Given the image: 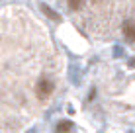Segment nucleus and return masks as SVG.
Listing matches in <instances>:
<instances>
[{
    "mask_svg": "<svg viewBox=\"0 0 135 133\" xmlns=\"http://www.w3.org/2000/svg\"><path fill=\"white\" fill-rule=\"evenodd\" d=\"M73 131V121L71 120H61L57 123V133H71Z\"/></svg>",
    "mask_w": 135,
    "mask_h": 133,
    "instance_id": "5",
    "label": "nucleus"
},
{
    "mask_svg": "<svg viewBox=\"0 0 135 133\" xmlns=\"http://www.w3.org/2000/svg\"><path fill=\"white\" fill-rule=\"evenodd\" d=\"M122 31H123V37H125V41H127V43H135V20L123 22Z\"/></svg>",
    "mask_w": 135,
    "mask_h": 133,
    "instance_id": "2",
    "label": "nucleus"
},
{
    "mask_svg": "<svg viewBox=\"0 0 135 133\" xmlns=\"http://www.w3.org/2000/svg\"><path fill=\"white\" fill-rule=\"evenodd\" d=\"M65 4H67V8L71 12H80L82 8H84V4H86V0H65Z\"/></svg>",
    "mask_w": 135,
    "mask_h": 133,
    "instance_id": "4",
    "label": "nucleus"
},
{
    "mask_svg": "<svg viewBox=\"0 0 135 133\" xmlns=\"http://www.w3.org/2000/svg\"><path fill=\"white\" fill-rule=\"evenodd\" d=\"M39 8H41V12H43L45 16L49 18V20L57 22V24H59V22H61V16H59V14L55 12V10H53V8H51V6H47V4H39Z\"/></svg>",
    "mask_w": 135,
    "mask_h": 133,
    "instance_id": "3",
    "label": "nucleus"
},
{
    "mask_svg": "<svg viewBox=\"0 0 135 133\" xmlns=\"http://www.w3.org/2000/svg\"><path fill=\"white\" fill-rule=\"evenodd\" d=\"M127 65H129V67H135V57H133V59H131V61H129V63H127Z\"/></svg>",
    "mask_w": 135,
    "mask_h": 133,
    "instance_id": "6",
    "label": "nucleus"
},
{
    "mask_svg": "<svg viewBox=\"0 0 135 133\" xmlns=\"http://www.w3.org/2000/svg\"><path fill=\"white\" fill-rule=\"evenodd\" d=\"M53 90H55V82L49 76H41L35 82V98L39 102H47L51 98V94H53Z\"/></svg>",
    "mask_w": 135,
    "mask_h": 133,
    "instance_id": "1",
    "label": "nucleus"
}]
</instances>
